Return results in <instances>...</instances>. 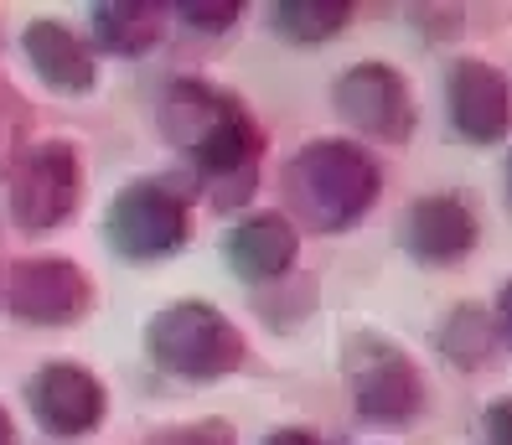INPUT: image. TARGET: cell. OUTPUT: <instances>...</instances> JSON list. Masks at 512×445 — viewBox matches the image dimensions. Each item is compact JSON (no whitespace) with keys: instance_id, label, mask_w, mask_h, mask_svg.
I'll use <instances>...</instances> for the list:
<instances>
[{"instance_id":"6da1fadb","label":"cell","mask_w":512,"mask_h":445,"mask_svg":"<svg viewBox=\"0 0 512 445\" xmlns=\"http://www.w3.org/2000/svg\"><path fill=\"white\" fill-rule=\"evenodd\" d=\"M161 135L187 151L218 207H238L259 182L264 135L254 114L202 78H176L161 94Z\"/></svg>"},{"instance_id":"7a4b0ae2","label":"cell","mask_w":512,"mask_h":445,"mask_svg":"<svg viewBox=\"0 0 512 445\" xmlns=\"http://www.w3.org/2000/svg\"><path fill=\"white\" fill-rule=\"evenodd\" d=\"M280 187L290 213L316 233H342L368 218V207L383 192L378 161L352 140H311L285 161Z\"/></svg>"},{"instance_id":"3957f363","label":"cell","mask_w":512,"mask_h":445,"mask_svg":"<svg viewBox=\"0 0 512 445\" xmlns=\"http://www.w3.org/2000/svg\"><path fill=\"white\" fill-rule=\"evenodd\" d=\"M145 352L156 358V368L176 378H197L213 383L228 378L233 368H244V332L207 301H171L166 311L150 316L145 326Z\"/></svg>"},{"instance_id":"277c9868","label":"cell","mask_w":512,"mask_h":445,"mask_svg":"<svg viewBox=\"0 0 512 445\" xmlns=\"http://www.w3.org/2000/svg\"><path fill=\"white\" fill-rule=\"evenodd\" d=\"M187 239H192L187 192L161 182V176H140V182L119 187L104 213V244L130 264L171 259L176 249H187Z\"/></svg>"},{"instance_id":"5b68a950","label":"cell","mask_w":512,"mask_h":445,"mask_svg":"<svg viewBox=\"0 0 512 445\" xmlns=\"http://www.w3.org/2000/svg\"><path fill=\"white\" fill-rule=\"evenodd\" d=\"M342 373L357 414L373 425H409L425 409V378L414 358L378 332H352L342 347Z\"/></svg>"},{"instance_id":"8992f818","label":"cell","mask_w":512,"mask_h":445,"mask_svg":"<svg viewBox=\"0 0 512 445\" xmlns=\"http://www.w3.org/2000/svg\"><path fill=\"white\" fill-rule=\"evenodd\" d=\"M83 197V161L68 140H42L21 151L11 166V218L32 233H47L78 213Z\"/></svg>"},{"instance_id":"52a82bcc","label":"cell","mask_w":512,"mask_h":445,"mask_svg":"<svg viewBox=\"0 0 512 445\" xmlns=\"http://www.w3.org/2000/svg\"><path fill=\"white\" fill-rule=\"evenodd\" d=\"M331 109L342 120L368 135V140H409L414 135V94L409 78L388 63H352L337 83H331Z\"/></svg>"},{"instance_id":"ba28073f","label":"cell","mask_w":512,"mask_h":445,"mask_svg":"<svg viewBox=\"0 0 512 445\" xmlns=\"http://www.w3.org/2000/svg\"><path fill=\"white\" fill-rule=\"evenodd\" d=\"M94 306V285L63 254H32L11 270V311L32 326H73Z\"/></svg>"},{"instance_id":"9c48e42d","label":"cell","mask_w":512,"mask_h":445,"mask_svg":"<svg viewBox=\"0 0 512 445\" xmlns=\"http://www.w3.org/2000/svg\"><path fill=\"white\" fill-rule=\"evenodd\" d=\"M445 109H450L456 135L471 140V145H497L512 130V88L492 63H481V57H461V63L450 68Z\"/></svg>"},{"instance_id":"30bf717a","label":"cell","mask_w":512,"mask_h":445,"mask_svg":"<svg viewBox=\"0 0 512 445\" xmlns=\"http://www.w3.org/2000/svg\"><path fill=\"white\" fill-rule=\"evenodd\" d=\"M26 404H32L37 425L52 430V435H88L99 430L104 420V383L78 368V363H42L32 373V383H26Z\"/></svg>"},{"instance_id":"8fae6325","label":"cell","mask_w":512,"mask_h":445,"mask_svg":"<svg viewBox=\"0 0 512 445\" xmlns=\"http://www.w3.org/2000/svg\"><path fill=\"white\" fill-rule=\"evenodd\" d=\"M404 249H409V259L430 264V270L461 264L476 249V213L466 207V197H456V192L419 197L404 213Z\"/></svg>"},{"instance_id":"7c38bea8","label":"cell","mask_w":512,"mask_h":445,"mask_svg":"<svg viewBox=\"0 0 512 445\" xmlns=\"http://www.w3.org/2000/svg\"><path fill=\"white\" fill-rule=\"evenodd\" d=\"M295 254H300V233L280 213H249L223 233V259L244 285H269L290 275Z\"/></svg>"},{"instance_id":"4fadbf2b","label":"cell","mask_w":512,"mask_h":445,"mask_svg":"<svg viewBox=\"0 0 512 445\" xmlns=\"http://www.w3.org/2000/svg\"><path fill=\"white\" fill-rule=\"evenodd\" d=\"M21 52L26 63H32V73L57 88V94H88L94 88V57H88V47L68 32L63 21H32L21 32Z\"/></svg>"},{"instance_id":"5bb4252c","label":"cell","mask_w":512,"mask_h":445,"mask_svg":"<svg viewBox=\"0 0 512 445\" xmlns=\"http://www.w3.org/2000/svg\"><path fill=\"white\" fill-rule=\"evenodd\" d=\"M88 16H94V42L104 52H114V57H140L166 32V6L161 0H99Z\"/></svg>"},{"instance_id":"9a60e30c","label":"cell","mask_w":512,"mask_h":445,"mask_svg":"<svg viewBox=\"0 0 512 445\" xmlns=\"http://www.w3.org/2000/svg\"><path fill=\"white\" fill-rule=\"evenodd\" d=\"M347 21H352V0H275L269 6V32L295 47H316L337 37Z\"/></svg>"},{"instance_id":"2e32d148","label":"cell","mask_w":512,"mask_h":445,"mask_svg":"<svg viewBox=\"0 0 512 445\" xmlns=\"http://www.w3.org/2000/svg\"><path fill=\"white\" fill-rule=\"evenodd\" d=\"M435 342H440V352H445V363H456V368H481V363L492 358L497 321H492L487 306L461 301V306H450V316L440 321Z\"/></svg>"},{"instance_id":"e0dca14e","label":"cell","mask_w":512,"mask_h":445,"mask_svg":"<svg viewBox=\"0 0 512 445\" xmlns=\"http://www.w3.org/2000/svg\"><path fill=\"white\" fill-rule=\"evenodd\" d=\"M21 130H26V104L11 94V83H0V171L21 161Z\"/></svg>"},{"instance_id":"ac0fdd59","label":"cell","mask_w":512,"mask_h":445,"mask_svg":"<svg viewBox=\"0 0 512 445\" xmlns=\"http://www.w3.org/2000/svg\"><path fill=\"white\" fill-rule=\"evenodd\" d=\"M176 16H182L192 32H228V26L244 16V6H238V0H182Z\"/></svg>"},{"instance_id":"d6986e66","label":"cell","mask_w":512,"mask_h":445,"mask_svg":"<svg viewBox=\"0 0 512 445\" xmlns=\"http://www.w3.org/2000/svg\"><path fill=\"white\" fill-rule=\"evenodd\" d=\"M145 445H238V440H233V425L228 420H197V425L156 430Z\"/></svg>"},{"instance_id":"ffe728a7","label":"cell","mask_w":512,"mask_h":445,"mask_svg":"<svg viewBox=\"0 0 512 445\" xmlns=\"http://www.w3.org/2000/svg\"><path fill=\"white\" fill-rule=\"evenodd\" d=\"M481 430H487V445H512V399H492L481 414Z\"/></svg>"},{"instance_id":"44dd1931","label":"cell","mask_w":512,"mask_h":445,"mask_svg":"<svg viewBox=\"0 0 512 445\" xmlns=\"http://www.w3.org/2000/svg\"><path fill=\"white\" fill-rule=\"evenodd\" d=\"M259 445H321V440H316V430H306V425H280V430H269Z\"/></svg>"},{"instance_id":"7402d4cb","label":"cell","mask_w":512,"mask_h":445,"mask_svg":"<svg viewBox=\"0 0 512 445\" xmlns=\"http://www.w3.org/2000/svg\"><path fill=\"white\" fill-rule=\"evenodd\" d=\"M492 321H497V337L512 347V280H507L502 295H497V316H492Z\"/></svg>"},{"instance_id":"603a6c76","label":"cell","mask_w":512,"mask_h":445,"mask_svg":"<svg viewBox=\"0 0 512 445\" xmlns=\"http://www.w3.org/2000/svg\"><path fill=\"white\" fill-rule=\"evenodd\" d=\"M0 445H21V440H16V425H11V414H6V404H0Z\"/></svg>"},{"instance_id":"cb8c5ba5","label":"cell","mask_w":512,"mask_h":445,"mask_svg":"<svg viewBox=\"0 0 512 445\" xmlns=\"http://www.w3.org/2000/svg\"><path fill=\"white\" fill-rule=\"evenodd\" d=\"M502 187H507V207H512V151H507V166H502Z\"/></svg>"}]
</instances>
